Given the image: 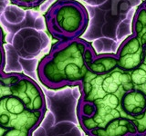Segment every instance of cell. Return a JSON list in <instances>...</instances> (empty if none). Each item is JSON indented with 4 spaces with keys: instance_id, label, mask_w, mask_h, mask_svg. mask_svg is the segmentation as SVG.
Wrapping results in <instances>:
<instances>
[{
    "instance_id": "6da1fadb",
    "label": "cell",
    "mask_w": 146,
    "mask_h": 136,
    "mask_svg": "<svg viewBox=\"0 0 146 136\" xmlns=\"http://www.w3.org/2000/svg\"><path fill=\"white\" fill-rule=\"evenodd\" d=\"M80 101L93 104L95 112L90 118L79 119L86 133L102 128L109 122L121 116L123 112L121 102L123 94L133 87L130 74L118 65L108 73L97 75L88 71L80 84Z\"/></svg>"
},
{
    "instance_id": "7a4b0ae2",
    "label": "cell",
    "mask_w": 146,
    "mask_h": 136,
    "mask_svg": "<svg viewBox=\"0 0 146 136\" xmlns=\"http://www.w3.org/2000/svg\"><path fill=\"white\" fill-rule=\"evenodd\" d=\"M96 54L92 45L85 40L79 37L67 40L40 62V81L49 88L80 85Z\"/></svg>"
},
{
    "instance_id": "3957f363",
    "label": "cell",
    "mask_w": 146,
    "mask_h": 136,
    "mask_svg": "<svg viewBox=\"0 0 146 136\" xmlns=\"http://www.w3.org/2000/svg\"><path fill=\"white\" fill-rule=\"evenodd\" d=\"M48 15V26L51 34L66 41L78 38L88 25L86 9L74 0L58 1Z\"/></svg>"
},
{
    "instance_id": "277c9868",
    "label": "cell",
    "mask_w": 146,
    "mask_h": 136,
    "mask_svg": "<svg viewBox=\"0 0 146 136\" xmlns=\"http://www.w3.org/2000/svg\"><path fill=\"white\" fill-rule=\"evenodd\" d=\"M45 112L30 111L13 94L0 99V125L6 129H20L33 133L41 121Z\"/></svg>"
},
{
    "instance_id": "5b68a950",
    "label": "cell",
    "mask_w": 146,
    "mask_h": 136,
    "mask_svg": "<svg viewBox=\"0 0 146 136\" xmlns=\"http://www.w3.org/2000/svg\"><path fill=\"white\" fill-rule=\"evenodd\" d=\"M11 94L17 96L30 111H46V102L42 90L29 77L22 75L15 84L10 86Z\"/></svg>"
},
{
    "instance_id": "8992f818",
    "label": "cell",
    "mask_w": 146,
    "mask_h": 136,
    "mask_svg": "<svg viewBox=\"0 0 146 136\" xmlns=\"http://www.w3.org/2000/svg\"><path fill=\"white\" fill-rule=\"evenodd\" d=\"M23 34L25 37L17 32L13 39V47L17 52L18 56L24 57H32L38 54L39 52L46 46L41 38L40 32H38L32 28H23Z\"/></svg>"
},
{
    "instance_id": "52a82bcc",
    "label": "cell",
    "mask_w": 146,
    "mask_h": 136,
    "mask_svg": "<svg viewBox=\"0 0 146 136\" xmlns=\"http://www.w3.org/2000/svg\"><path fill=\"white\" fill-rule=\"evenodd\" d=\"M121 106L131 121L139 117L146 110V92L133 86L123 94Z\"/></svg>"
},
{
    "instance_id": "ba28073f",
    "label": "cell",
    "mask_w": 146,
    "mask_h": 136,
    "mask_svg": "<svg viewBox=\"0 0 146 136\" xmlns=\"http://www.w3.org/2000/svg\"><path fill=\"white\" fill-rule=\"evenodd\" d=\"M89 136H137L136 129L132 122L127 116H121L103 126L90 131Z\"/></svg>"
},
{
    "instance_id": "9c48e42d",
    "label": "cell",
    "mask_w": 146,
    "mask_h": 136,
    "mask_svg": "<svg viewBox=\"0 0 146 136\" xmlns=\"http://www.w3.org/2000/svg\"><path fill=\"white\" fill-rule=\"evenodd\" d=\"M131 35L138 38L146 49V0L135 11L131 22Z\"/></svg>"
},
{
    "instance_id": "30bf717a",
    "label": "cell",
    "mask_w": 146,
    "mask_h": 136,
    "mask_svg": "<svg viewBox=\"0 0 146 136\" xmlns=\"http://www.w3.org/2000/svg\"><path fill=\"white\" fill-rule=\"evenodd\" d=\"M118 65L115 54H96L95 57L89 63V71L97 75L108 73Z\"/></svg>"
},
{
    "instance_id": "8fae6325",
    "label": "cell",
    "mask_w": 146,
    "mask_h": 136,
    "mask_svg": "<svg viewBox=\"0 0 146 136\" xmlns=\"http://www.w3.org/2000/svg\"><path fill=\"white\" fill-rule=\"evenodd\" d=\"M6 22H8L10 25L20 24L25 19V12L22 9L16 7H8L4 10L3 14Z\"/></svg>"
},
{
    "instance_id": "7c38bea8",
    "label": "cell",
    "mask_w": 146,
    "mask_h": 136,
    "mask_svg": "<svg viewBox=\"0 0 146 136\" xmlns=\"http://www.w3.org/2000/svg\"><path fill=\"white\" fill-rule=\"evenodd\" d=\"M131 122L135 126L137 136H145L146 135V110L141 115L132 119Z\"/></svg>"
},
{
    "instance_id": "4fadbf2b",
    "label": "cell",
    "mask_w": 146,
    "mask_h": 136,
    "mask_svg": "<svg viewBox=\"0 0 146 136\" xmlns=\"http://www.w3.org/2000/svg\"><path fill=\"white\" fill-rule=\"evenodd\" d=\"M2 136H32V131L20 129H6Z\"/></svg>"
},
{
    "instance_id": "5bb4252c",
    "label": "cell",
    "mask_w": 146,
    "mask_h": 136,
    "mask_svg": "<svg viewBox=\"0 0 146 136\" xmlns=\"http://www.w3.org/2000/svg\"><path fill=\"white\" fill-rule=\"evenodd\" d=\"M12 1L18 5L20 7H31L38 5L39 3H41L43 0H12Z\"/></svg>"
},
{
    "instance_id": "9a60e30c",
    "label": "cell",
    "mask_w": 146,
    "mask_h": 136,
    "mask_svg": "<svg viewBox=\"0 0 146 136\" xmlns=\"http://www.w3.org/2000/svg\"><path fill=\"white\" fill-rule=\"evenodd\" d=\"M8 94H11L10 86L4 85L0 83V99L4 96H6V95H8Z\"/></svg>"
},
{
    "instance_id": "2e32d148",
    "label": "cell",
    "mask_w": 146,
    "mask_h": 136,
    "mask_svg": "<svg viewBox=\"0 0 146 136\" xmlns=\"http://www.w3.org/2000/svg\"><path fill=\"white\" fill-rule=\"evenodd\" d=\"M5 66V50L2 44H0V73L3 72Z\"/></svg>"
},
{
    "instance_id": "e0dca14e",
    "label": "cell",
    "mask_w": 146,
    "mask_h": 136,
    "mask_svg": "<svg viewBox=\"0 0 146 136\" xmlns=\"http://www.w3.org/2000/svg\"><path fill=\"white\" fill-rule=\"evenodd\" d=\"M33 26L35 27L36 29H38V30H42V29H44L45 25H44V22H43L42 18H41V17H38V18H36V19L34 21Z\"/></svg>"
},
{
    "instance_id": "ac0fdd59",
    "label": "cell",
    "mask_w": 146,
    "mask_h": 136,
    "mask_svg": "<svg viewBox=\"0 0 146 136\" xmlns=\"http://www.w3.org/2000/svg\"><path fill=\"white\" fill-rule=\"evenodd\" d=\"M6 131V128L0 125V136H2V135H3V133H4V131Z\"/></svg>"
},
{
    "instance_id": "d6986e66",
    "label": "cell",
    "mask_w": 146,
    "mask_h": 136,
    "mask_svg": "<svg viewBox=\"0 0 146 136\" xmlns=\"http://www.w3.org/2000/svg\"><path fill=\"white\" fill-rule=\"evenodd\" d=\"M1 35H2V34H1V31H0V44H2V42H1Z\"/></svg>"
}]
</instances>
